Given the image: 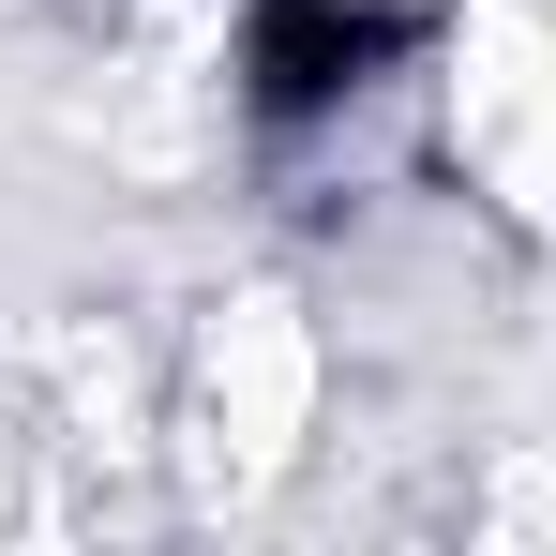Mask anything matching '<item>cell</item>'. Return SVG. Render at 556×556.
<instances>
[{
    "label": "cell",
    "mask_w": 556,
    "mask_h": 556,
    "mask_svg": "<svg viewBox=\"0 0 556 556\" xmlns=\"http://www.w3.org/2000/svg\"><path fill=\"white\" fill-rule=\"evenodd\" d=\"M376 61V15H346V0H256V105H331L362 91Z\"/></svg>",
    "instance_id": "1"
}]
</instances>
